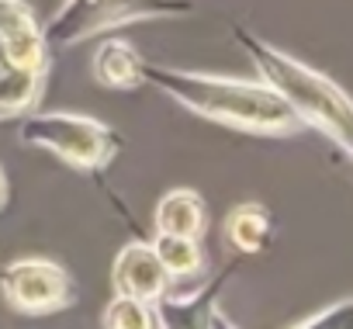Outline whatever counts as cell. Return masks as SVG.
Returning <instances> with one entry per match:
<instances>
[{"instance_id": "cell-1", "label": "cell", "mask_w": 353, "mask_h": 329, "mask_svg": "<svg viewBox=\"0 0 353 329\" xmlns=\"http://www.w3.org/2000/svg\"><path fill=\"white\" fill-rule=\"evenodd\" d=\"M142 83H152L176 104L191 108L194 114L219 121L225 128H239L250 135H294L301 132V118L260 80L188 73L173 66H156L142 59Z\"/></svg>"}, {"instance_id": "cell-2", "label": "cell", "mask_w": 353, "mask_h": 329, "mask_svg": "<svg viewBox=\"0 0 353 329\" xmlns=\"http://www.w3.org/2000/svg\"><path fill=\"white\" fill-rule=\"evenodd\" d=\"M232 35L243 46V52L253 59V66L260 70V80L301 118V125H312L329 142H336L339 152H350V146H353L350 94L336 80H329L325 73H319V70L298 63L294 56L274 49L270 42L256 39L243 25H232Z\"/></svg>"}, {"instance_id": "cell-3", "label": "cell", "mask_w": 353, "mask_h": 329, "mask_svg": "<svg viewBox=\"0 0 353 329\" xmlns=\"http://www.w3.org/2000/svg\"><path fill=\"white\" fill-rule=\"evenodd\" d=\"M18 139L28 146H39L63 163L87 174L104 170L118 156L121 139L114 128H108L97 118L73 114V111H46V114H21Z\"/></svg>"}, {"instance_id": "cell-4", "label": "cell", "mask_w": 353, "mask_h": 329, "mask_svg": "<svg viewBox=\"0 0 353 329\" xmlns=\"http://www.w3.org/2000/svg\"><path fill=\"white\" fill-rule=\"evenodd\" d=\"M191 11H194L191 0H63L42 35L52 52V49H70L77 42H87L101 32H111L132 21L181 18Z\"/></svg>"}, {"instance_id": "cell-5", "label": "cell", "mask_w": 353, "mask_h": 329, "mask_svg": "<svg viewBox=\"0 0 353 329\" xmlns=\"http://www.w3.org/2000/svg\"><path fill=\"white\" fill-rule=\"evenodd\" d=\"M0 295L21 315H52L77 301L73 274L46 257L11 260L0 270Z\"/></svg>"}, {"instance_id": "cell-6", "label": "cell", "mask_w": 353, "mask_h": 329, "mask_svg": "<svg viewBox=\"0 0 353 329\" xmlns=\"http://www.w3.org/2000/svg\"><path fill=\"white\" fill-rule=\"evenodd\" d=\"M111 288L114 295H132V298H145V301H159L170 288V277L152 250V243H128L121 246V253L111 263Z\"/></svg>"}, {"instance_id": "cell-7", "label": "cell", "mask_w": 353, "mask_h": 329, "mask_svg": "<svg viewBox=\"0 0 353 329\" xmlns=\"http://www.w3.org/2000/svg\"><path fill=\"white\" fill-rule=\"evenodd\" d=\"M0 39L8 46V56L18 66L49 70V46L46 35L25 0H0Z\"/></svg>"}, {"instance_id": "cell-8", "label": "cell", "mask_w": 353, "mask_h": 329, "mask_svg": "<svg viewBox=\"0 0 353 329\" xmlns=\"http://www.w3.org/2000/svg\"><path fill=\"white\" fill-rule=\"evenodd\" d=\"M94 80L111 90H135L142 83V56L128 39H104L90 59Z\"/></svg>"}, {"instance_id": "cell-9", "label": "cell", "mask_w": 353, "mask_h": 329, "mask_svg": "<svg viewBox=\"0 0 353 329\" xmlns=\"http://www.w3.org/2000/svg\"><path fill=\"white\" fill-rule=\"evenodd\" d=\"M208 226V208L205 198L191 188H173L159 198L156 205V232H173V236H198Z\"/></svg>"}, {"instance_id": "cell-10", "label": "cell", "mask_w": 353, "mask_h": 329, "mask_svg": "<svg viewBox=\"0 0 353 329\" xmlns=\"http://www.w3.org/2000/svg\"><path fill=\"white\" fill-rule=\"evenodd\" d=\"M222 232H225V243L236 253H260L274 239V219H270V212L263 205L246 201V205H236L225 215Z\"/></svg>"}, {"instance_id": "cell-11", "label": "cell", "mask_w": 353, "mask_h": 329, "mask_svg": "<svg viewBox=\"0 0 353 329\" xmlns=\"http://www.w3.org/2000/svg\"><path fill=\"white\" fill-rule=\"evenodd\" d=\"M49 70H32V66H14L11 73L0 77V121L8 118H21L25 111L35 108V101L42 97Z\"/></svg>"}, {"instance_id": "cell-12", "label": "cell", "mask_w": 353, "mask_h": 329, "mask_svg": "<svg viewBox=\"0 0 353 329\" xmlns=\"http://www.w3.org/2000/svg\"><path fill=\"white\" fill-rule=\"evenodd\" d=\"M152 250L166 270V277H194L205 267V250L198 236H173V232H159L152 239Z\"/></svg>"}, {"instance_id": "cell-13", "label": "cell", "mask_w": 353, "mask_h": 329, "mask_svg": "<svg viewBox=\"0 0 353 329\" xmlns=\"http://www.w3.org/2000/svg\"><path fill=\"white\" fill-rule=\"evenodd\" d=\"M101 326H108V329H159L163 319H159L156 301L132 298V295H114V301L104 308Z\"/></svg>"}, {"instance_id": "cell-14", "label": "cell", "mask_w": 353, "mask_h": 329, "mask_svg": "<svg viewBox=\"0 0 353 329\" xmlns=\"http://www.w3.org/2000/svg\"><path fill=\"white\" fill-rule=\"evenodd\" d=\"M14 66H18V63L8 56V46H4V39H0V77H4V73H11Z\"/></svg>"}, {"instance_id": "cell-15", "label": "cell", "mask_w": 353, "mask_h": 329, "mask_svg": "<svg viewBox=\"0 0 353 329\" xmlns=\"http://www.w3.org/2000/svg\"><path fill=\"white\" fill-rule=\"evenodd\" d=\"M8 205V174H4V167H0V208Z\"/></svg>"}]
</instances>
